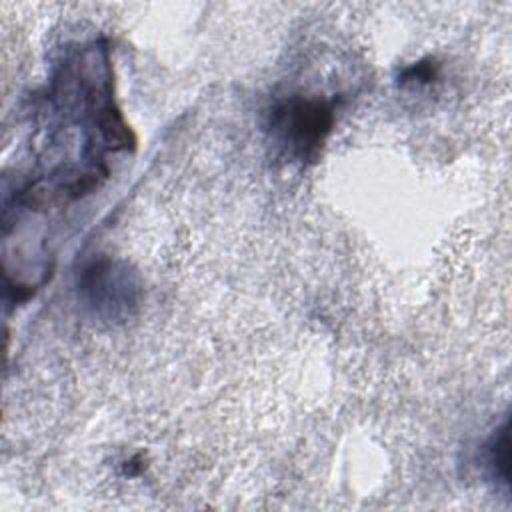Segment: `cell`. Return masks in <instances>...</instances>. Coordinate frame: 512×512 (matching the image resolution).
Returning <instances> with one entry per match:
<instances>
[{
  "label": "cell",
  "instance_id": "cell-1",
  "mask_svg": "<svg viewBox=\"0 0 512 512\" xmlns=\"http://www.w3.org/2000/svg\"><path fill=\"white\" fill-rule=\"evenodd\" d=\"M338 98L292 92L276 98L266 110L264 132L272 154L288 164L306 166L318 160L336 124Z\"/></svg>",
  "mask_w": 512,
  "mask_h": 512
},
{
  "label": "cell",
  "instance_id": "cell-2",
  "mask_svg": "<svg viewBox=\"0 0 512 512\" xmlns=\"http://www.w3.org/2000/svg\"><path fill=\"white\" fill-rule=\"evenodd\" d=\"M76 296L92 320L124 324L140 308L142 280L126 260L94 254L76 272Z\"/></svg>",
  "mask_w": 512,
  "mask_h": 512
},
{
  "label": "cell",
  "instance_id": "cell-3",
  "mask_svg": "<svg viewBox=\"0 0 512 512\" xmlns=\"http://www.w3.org/2000/svg\"><path fill=\"white\" fill-rule=\"evenodd\" d=\"M508 416L502 420V424L490 434L486 444L482 446V466L488 472L490 482L502 484L508 488V472H510V434H508Z\"/></svg>",
  "mask_w": 512,
  "mask_h": 512
},
{
  "label": "cell",
  "instance_id": "cell-4",
  "mask_svg": "<svg viewBox=\"0 0 512 512\" xmlns=\"http://www.w3.org/2000/svg\"><path fill=\"white\" fill-rule=\"evenodd\" d=\"M436 74H438V64H434V60H420L402 70L400 84H414V86L428 84L436 78Z\"/></svg>",
  "mask_w": 512,
  "mask_h": 512
},
{
  "label": "cell",
  "instance_id": "cell-5",
  "mask_svg": "<svg viewBox=\"0 0 512 512\" xmlns=\"http://www.w3.org/2000/svg\"><path fill=\"white\" fill-rule=\"evenodd\" d=\"M140 470H142V466H140V458L138 456H134L128 462H124V474L126 476H136Z\"/></svg>",
  "mask_w": 512,
  "mask_h": 512
}]
</instances>
